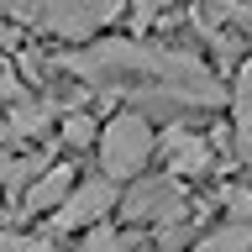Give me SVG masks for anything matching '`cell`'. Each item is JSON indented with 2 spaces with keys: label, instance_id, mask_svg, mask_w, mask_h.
I'll return each instance as SVG.
<instances>
[{
  "label": "cell",
  "instance_id": "obj_1",
  "mask_svg": "<svg viewBox=\"0 0 252 252\" xmlns=\"http://www.w3.org/2000/svg\"><path fill=\"white\" fill-rule=\"evenodd\" d=\"M147 153H153V131H147V121L121 116V121L105 126L100 158H105V173H110V179H131V173L147 163Z\"/></svg>",
  "mask_w": 252,
  "mask_h": 252
},
{
  "label": "cell",
  "instance_id": "obj_2",
  "mask_svg": "<svg viewBox=\"0 0 252 252\" xmlns=\"http://www.w3.org/2000/svg\"><path fill=\"white\" fill-rule=\"evenodd\" d=\"M121 0H47V27L63 32V37H79V32L100 27L105 16H116Z\"/></svg>",
  "mask_w": 252,
  "mask_h": 252
},
{
  "label": "cell",
  "instance_id": "obj_3",
  "mask_svg": "<svg viewBox=\"0 0 252 252\" xmlns=\"http://www.w3.org/2000/svg\"><path fill=\"white\" fill-rule=\"evenodd\" d=\"M110 200H116V189H110L105 179H90V184H79L74 194L63 200V210H58V226L68 231V226H84V220L105 216V210H110Z\"/></svg>",
  "mask_w": 252,
  "mask_h": 252
},
{
  "label": "cell",
  "instance_id": "obj_4",
  "mask_svg": "<svg viewBox=\"0 0 252 252\" xmlns=\"http://www.w3.org/2000/svg\"><path fill=\"white\" fill-rule=\"evenodd\" d=\"M163 153H168V168H173V173H200L205 163H210L205 137H194V131H184V126L163 131Z\"/></svg>",
  "mask_w": 252,
  "mask_h": 252
},
{
  "label": "cell",
  "instance_id": "obj_5",
  "mask_svg": "<svg viewBox=\"0 0 252 252\" xmlns=\"http://www.w3.org/2000/svg\"><path fill=\"white\" fill-rule=\"evenodd\" d=\"M179 189L173 184H142V189H131V200H126V216H137V220H158V216H179Z\"/></svg>",
  "mask_w": 252,
  "mask_h": 252
},
{
  "label": "cell",
  "instance_id": "obj_6",
  "mask_svg": "<svg viewBox=\"0 0 252 252\" xmlns=\"http://www.w3.org/2000/svg\"><path fill=\"white\" fill-rule=\"evenodd\" d=\"M68 189H74V173H68V168H47V179L32 184L27 205H32V210H53L58 200H68Z\"/></svg>",
  "mask_w": 252,
  "mask_h": 252
},
{
  "label": "cell",
  "instance_id": "obj_7",
  "mask_svg": "<svg viewBox=\"0 0 252 252\" xmlns=\"http://www.w3.org/2000/svg\"><path fill=\"white\" fill-rule=\"evenodd\" d=\"M194 252H252V236L242 231V226H231V231H216V236H205Z\"/></svg>",
  "mask_w": 252,
  "mask_h": 252
},
{
  "label": "cell",
  "instance_id": "obj_8",
  "mask_svg": "<svg viewBox=\"0 0 252 252\" xmlns=\"http://www.w3.org/2000/svg\"><path fill=\"white\" fill-rule=\"evenodd\" d=\"M63 137H68V142H79V147H84V142L94 137V121H90V116H68V126H63Z\"/></svg>",
  "mask_w": 252,
  "mask_h": 252
},
{
  "label": "cell",
  "instance_id": "obj_9",
  "mask_svg": "<svg viewBox=\"0 0 252 252\" xmlns=\"http://www.w3.org/2000/svg\"><path fill=\"white\" fill-rule=\"evenodd\" d=\"M84 252H126V242H121L116 231H94V236H90V247H84Z\"/></svg>",
  "mask_w": 252,
  "mask_h": 252
},
{
  "label": "cell",
  "instance_id": "obj_10",
  "mask_svg": "<svg viewBox=\"0 0 252 252\" xmlns=\"http://www.w3.org/2000/svg\"><path fill=\"white\" fill-rule=\"evenodd\" d=\"M0 247H5V252H53L47 242H32V236H5Z\"/></svg>",
  "mask_w": 252,
  "mask_h": 252
},
{
  "label": "cell",
  "instance_id": "obj_11",
  "mask_svg": "<svg viewBox=\"0 0 252 252\" xmlns=\"http://www.w3.org/2000/svg\"><path fill=\"white\" fill-rule=\"evenodd\" d=\"M0 11H16V16H37V0H0Z\"/></svg>",
  "mask_w": 252,
  "mask_h": 252
},
{
  "label": "cell",
  "instance_id": "obj_12",
  "mask_svg": "<svg viewBox=\"0 0 252 252\" xmlns=\"http://www.w3.org/2000/svg\"><path fill=\"white\" fill-rule=\"evenodd\" d=\"M231 205L242 210V216H252V189H236V194H231Z\"/></svg>",
  "mask_w": 252,
  "mask_h": 252
},
{
  "label": "cell",
  "instance_id": "obj_13",
  "mask_svg": "<svg viewBox=\"0 0 252 252\" xmlns=\"http://www.w3.org/2000/svg\"><path fill=\"white\" fill-rule=\"evenodd\" d=\"M158 5H163V0H137V16H142V21H147V16H153Z\"/></svg>",
  "mask_w": 252,
  "mask_h": 252
}]
</instances>
